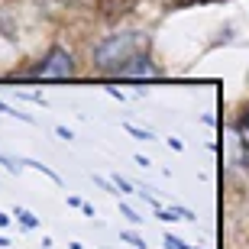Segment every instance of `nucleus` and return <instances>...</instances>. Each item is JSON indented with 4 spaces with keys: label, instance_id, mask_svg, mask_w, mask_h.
<instances>
[{
    "label": "nucleus",
    "instance_id": "obj_1",
    "mask_svg": "<svg viewBox=\"0 0 249 249\" xmlns=\"http://www.w3.org/2000/svg\"><path fill=\"white\" fill-rule=\"evenodd\" d=\"M146 46H149L146 33H136V29H129V33H113V36L101 39V42L94 46V68L113 74L120 65H126L133 55L146 52Z\"/></svg>",
    "mask_w": 249,
    "mask_h": 249
},
{
    "label": "nucleus",
    "instance_id": "obj_2",
    "mask_svg": "<svg viewBox=\"0 0 249 249\" xmlns=\"http://www.w3.org/2000/svg\"><path fill=\"white\" fill-rule=\"evenodd\" d=\"M74 74V58L68 49H49V55L42 58L39 65H33L26 71V78H49V81H62V78H71Z\"/></svg>",
    "mask_w": 249,
    "mask_h": 249
},
{
    "label": "nucleus",
    "instance_id": "obj_3",
    "mask_svg": "<svg viewBox=\"0 0 249 249\" xmlns=\"http://www.w3.org/2000/svg\"><path fill=\"white\" fill-rule=\"evenodd\" d=\"M159 68L152 62H149L146 52H139V55H133L126 65H120L117 71H113V78H136V81H146V78H156Z\"/></svg>",
    "mask_w": 249,
    "mask_h": 249
},
{
    "label": "nucleus",
    "instance_id": "obj_4",
    "mask_svg": "<svg viewBox=\"0 0 249 249\" xmlns=\"http://www.w3.org/2000/svg\"><path fill=\"white\" fill-rule=\"evenodd\" d=\"M236 133H240V142L249 149V104L243 107V113H240V120H236Z\"/></svg>",
    "mask_w": 249,
    "mask_h": 249
},
{
    "label": "nucleus",
    "instance_id": "obj_5",
    "mask_svg": "<svg viewBox=\"0 0 249 249\" xmlns=\"http://www.w3.org/2000/svg\"><path fill=\"white\" fill-rule=\"evenodd\" d=\"M17 220L23 223L26 230H36V227H39V220H36V217H33V213L26 211V207H17Z\"/></svg>",
    "mask_w": 249,
    "mask_h": 249
},
{
    "label": "nucleus",
    "instance_id": "obj_6",
    "mask_svg": "<svg viewBox=\"0 0 249 249\" xmlns=\"http://www.w3.org/2000/svg\"><path fill=\"white\" fill-rule=\"evenodd\" d=\"M113 188H117V194H129L133 191V185H129L126 178H120V175H113Z\"/></svg>",
    "mask_w": 249,
    "mask_h": 249
},
{
    "label": "nucleus",
    "instance_id": "obj_7",
    "mask_svg": "<svg viewBox=\"0 0 249 249\" xmlns=\"http://www.w3.org/2000/svg\"><path fill=\"white\" fill-rule=\"evenodd\" d=\"M123 129H126V133H133V136H136V139H152V136H149V133H146V129L133 126V123H123Z\"/></svg>",
    "mask_w": 249,
    "mask_h": 249
},
{
    "label": "nucleus",
    "instance_id": "obj_8",
    "mask_svg": "<svg viewBox=\"0 0 249 249\" xmlns=\"http://www.w3.org/2000/svg\"><path fill=\"white\" fill-rule=\"evenodd\" d=\"M165 249H191V246H185V240H178V236H165Z\"/></svg>",
    "mask_w": 249,
    "mask_h": 249
},
{
    "label": "nucleus",
    "instance_id": "obj_9",
    "mask_svg": "<svg viewBox=\"0 0 249 249\" xmlns=\"http://www.w3.org/2000/svg\"><path fill=\"white\" fill-rule=\"evenodd\" d=\"M0 113H7V117H19V120H26V123H29V117H26V113H17L13 107H7L3 101H0Z\"/></svg>",
    "mask_w": 249,
    "mask_h": 249
},
{
    "label": "nucleus",
    "instance_id": "obj_10",
    "mask_svg": "<svg viewBox=\"0 0 249 249\" xmlns=\"http://www.w3.org/2000/svg\"><path fill=\"white\" fill-rule=\"evenodd\" d=\"M123 240H126V243H133V246H136V249H146V243L139 240L136 233H123Z\"/></svg>",
    "mask_w": 249,
    "mask_h": 249
},
{
    "label": "nucleus",
    "instance_id": "obj_11",
    "mask_svg": "<svg viewBox=\"0 0 249 249\" xmlns=\"http://www.w3.org/2000/svg\"><path fill=\"white\" fill-rule=\"evenodd\" d=\"M7 223H10V217H7V213H0V227H7Z\"/></svg>",
    "mask_w": 249,
    "mask_h": 249
},
{
    "label": "nucleus",
    "instance_id": "obj_12",
    "mask_svg": "<svg viewBox=\"0 0 249 249\" xmlns=\"http://www.w3.org/2000/svg\"><path fill=\"white\" fill-rule=\"evenodd\" d=\"M7 246H10V243H7V240H3V236H0V249H7Z\"/></svg>",
    "mask_w": 249,
    "mask_h": 249
},
{
    "label": "nucleus",
    "instance_id": "obj_13",
    "mask_svg": "<svg viewBox=\"0 0 249 249\" xmlns=\"http://www.w3.org/2000/svg\"><path fill=\"white\" fill-rule=\"evenodd\" d=\"M201 3H211V0H201Z\"/></svg>",
    "mask_w": 249,
    "mask_h": 249
}]
</instances>
